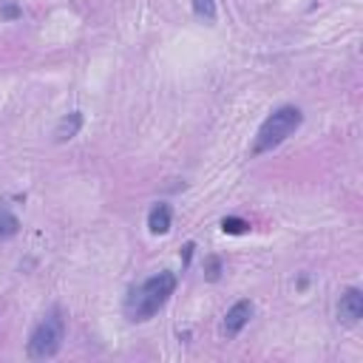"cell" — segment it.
<instances>
[{
	"instance_id": "6",
	"label": "cell",
	"mask_w": 363,
	"mask_h": 363,
	"mask_svg": "<svg viewBox=\"0 0 363 363\" xmlns=\"http://www.w3.org/2000/svg\"><path fill=\"white\" fill-rule=\"evenodd\" d=\"M173 227V210L167 201H156L150 210H147V230L153 235H167Z\"/></svg>"
},
{
	"instance_id": "12",
	"label": "cell",
	"mask_w": 363,
	"mask_h": 363,
	"mask_svg": "<svg viewBox=\"0 0 363 363\" xmlns=\"http://www.w3.org/2000/svg\"><path fill=\"white\" fill-rule=\"evenodd\" d=\"M3 14H6V17H17V14H20V9H17V6H11V3H6V6H3Z\"/></svg>"
},
{
	"instance_id": "9",
	"label": "cell",
	"mask_w": 363,
	"mask_h": 363,
	"mask_svg": "<svg viewBox=\"0 0 363 363\" xmlns=\"http://www.w3.org/2000/svg\"><path fill=\"white\" fill-rule=\"evenodd\" d=\"M190 6H193V11H196V17L199 20H204V23H216V17H218V11H216V0H190Z\"/></svg>"
},
{
	"instance_id": "8",
	"label": "cell",
	"mask_w": 363,
	"mask_h": 363,
	"mask_svg": "<svg viewBox=\"0 0 363 363\" xmlns=\"http://www.w3.org/2000/svg\"><path fill=\"white\" fill-rule=\"evenodd\" d=\"M20 233V218L14 216V213H0V244L3 241H9V238H14Z\"/></svg>"
},
{
	"instance_id": "3",
	"label": "cell",
	"mask_w": 363,
	"mask_h": 363,
	"mask_svg": "<svg viewBox=\"0 0 363 363\" xmlns=\"http://www.w3.org/2000/svg\"><path fill=\"white\" fill-rule=\"evenodd\" d=\"M62 340H65V318L60 309H51L31 329L28 343H26V354L31 360H48L62 349Z\"/></svg>"
},
{
	"instance_id": "7",
	"label": "cell",
	"mask_w": 363,
	"mask_h": 363,
	"mask_svg": "<svg viewBox=\"0 0 363 363\" xmlns=\"http://www.w3.org/2000/svg\"><path fill=\"white\" fill-rule=\"evenodd\" d=\"M82 122H85V116H82L79 111L65 113V116L57 122V128H54V142H68V139H74V136L82 130Z\"/></svg>"
},
{
	"instance_id": "11",
	"label": "cell",
	"mask_w": 363,
	"mask_h": 363,
	"mask_svg": "<svg viewBox=\"0 0 363 363\" xmlns=\"http://www.w3.org/2000/svg\"><path fill=\"white\" fill-rule=\"evenodd\" d=\"M218 272H221V261H218V258H210V272H207V275L216 281V278H218Z\"/></svg>"
},
{
	"instance_id": "1",
	"label": "cell",
	"mask_w": 363,
	"mask_h": 363,
	"mask_svg": "<svg viewBox=\"0 0 363 363\" xmlns=\"http://www.w3.org/2000/svg\"><path fill=\"white\" fill-rule=\"evenodd\" d=\"M176 292V272L170 269H159L150 278H145L142 284L130 286L128 298H125V318L133 323H145L150 320Z\"/></svg>"
},
{
	"instance_id": "4",
	"label": "cell",
	"mask_w": 363,
	"mask_h": 363,
	"mask_svg": "<svg viewBox=\"0 0 363 363\" xmlns=\"http://www.w3.org/2000/svg\"><path fill=\"white\" fill-rule=\"evenodd\" d=\"M337 320L343 326H357L363 318V292L357 286H349L340 298H337Z\"/></svg>"
},
{
	"instance_id": "10",
	"label": "cell",
	"mask_w": 363,
	"mask_h": 363,
	"mask_svg": "<svg viewBox=\"0 0 363 363\" xmlns=\"http://www.w3.org/2000/svg\"><path fill=\"white\" fill-rule=\"evenodd\" d=\"M221 230H224V233H230V235H241V233H247V230H250V224H247L244 218L227 216V218H221Z\"/></svg>"
},
{
	"instance_id": "2",
	"label": "cell",
	"mask_w": 363,
	"mask_h": 363,
	"mask_svg": "<svg viewBox=\"0 0 363 363\" xmlns=\"http://www.w3.org/2000/svg\"><path fill=\"white\" fill-rule=\"evenodd\" d=\"M301 122H303V111H301L298 105H281V108H275V111L261 122L250 153H252V156H261V153L275 150L278 145H284V142L301 128Z\"/></svg>"
},
{
	"instance_id": "5",
	"label": "cell",
	"mask_w": 363,
	"mask_h": 363,
	"mask_svg": "<svg viewBox=\"0 0 363 363\" xmlns=\"http://www.w3.org/2000/svg\"><path fill=\"white\" fill-rule=\"evenodd\" d=\"M250 318H252V301H250V298H241V301H235V303L227 309L224 323H221V332H224L227 337H235V335L250 323Z\"/></svg>"
}]
</instances>
